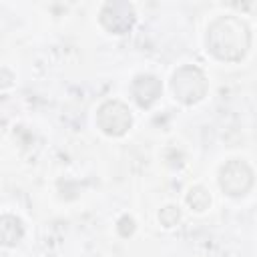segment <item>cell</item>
I'll use <instances>...</instances> for the list:
<instances>
[{
  "instance_id": "cell-6",
  "label": "cell",
  "mask_w": 257,
  "mask_h": 257,
  "mask_svg": "<svg viewBox=\"0 0 257 257\" xmlns=\"http://www.w3.org/2000/svg\"><path fill=\"white\" fill-rule=\"evenodd\" d=\"M131 90H133V96L139 102V106L147 108L161 96V82L151 74H141L135 78Z\"/></svg>"
},
{
  "instance_id": "cell-3",
  "label": "cell",
  "mask_w": 257,
  "mask_h": 257,
  "mask_svg": "<svg viewBox=\"0 0 257 257\" xmlns=\"http://www.w3.org/2000/svg\"><path fill=\"white\" fill-rule=\"evenodd\" d=\"M219 185L227 195L243 197L253 185V171L247 163H243L239 159H233V161H229L227 165L221 167Z\"/></svg>"
},
{
  "instance_id": "cell-2",
  "label": "cell",
  "mask_w": 257,
  "mask_h": 257,
  "mask_svg": "<svg viewBox=\"0 0 257 257\" xmlns=\"http://www.w3.org/2000/svg\"><path fill=\"white\" fill-rule=\"evenodd\" d=\"M171 88L181 102L193 104V102H199L207 94V78L199 68L183 66L173 74Z\"/></svg>"
},
{
  "instance_id": "cell-1",
  "label": "cell",
  "mask_w": 257,
  "mask_h": 257,
  "mask_svg": "<svg viewBox=\"0 0 257 257\" xmlns=\"http://www.w3.org/2000/svg\"><path fill=\"white\" fill-rule=\"evenodd\" d=\"M249 44H251L249 28L237 16H221L209 26L207 48L219 60H227V62L241 60L247 54Z\"/></svg>"
},
{
  "instance_id": "cell-7",
  "label": "cell",
  "mask_w": 257,
  "mask_h": 257,
  "mask_svg": "<svg viewBox=\"0 0 257 257\" xmlns=\"http://www.w3.org/2000/svg\"><path fill=\"white\" fill-rule=\"evenodd\" d=\"M24 235L22 223L20 219L12 217V215H2L0 217V245H16Z\"/></svg>"
},
{
  "instance_id": "cell-4",
  "label": "cell",
  "mask_w": 257,
  "mask_h": 257,
  "mask_svg": "<svg viewBox=\"0 0 257 257\" xmlns=\"http://www.w3.org/2000/svg\"><path fill=\"white\" fill-rule=\"evenodd\" d=\"M131 122H133V116L120 100H108L96 112V124L104 135H110V137L124 135L131 128Z\"/></svg>"
},
{
  "instance_id": "cell-9",
  "label": "cell",
  "mask_w": 257,
  "mask_h": 257,
  "mask_svg": "<svg viewBox=\"0 0 257 257\" xmlns=\"http://www.w3.org/2000/svg\"><path fill=\"white\" fill-rule=\"evenodd\" d=\"M159 219H161V223H163L165 227H173V225H177V223H179L181 213H179V209H177V207L169 205V207H165V209L159 213Z\"/></svg>"
},
{
  "instance_id": "cell-8",
  "label": "cell",
  "mask_w": 257,
  "mask_h": 257,
  "mask_svg": "<svg viewBox=\"0 0 257 257\" xmlns=\"http://www.w3.org/2000/svg\"><path fill=\"white\" fill-rule=\"evenodd\" d=\"M187 203L195 209V211H205L211 205V195L203 189V187H193L187 195Z\"/></svg>"
},
{
  "instance_id": "cell-10",
  "label": "cell",
  "mask_w": 257,
  "mask_h": 257,
  "mask_svg": "<svg viewBox=\"0 0 257 257\" xmlns=\"http://www.w3.org/2000/svg\"><path fill=\"white\" fill-rule=\"evenodd\" d=\"M0 257H8V255H6V253H0Z\"/></svg>"
},
{
  "instance_id": "cell-5",
  "label": "cell",
  "mask_w": 257,
  "mask_h": 257,
  "mask_svg": "<svg viewBox=\"0 0 257 257\" xmlns=\"http://www.w3.org/2000/svg\"><path fill=\"white\" fill-rule=\"evenodd\" d=\"M135 20V8L128 2H106L100 10V24L112 34L128 32Z\"/></svg>"
}]
</instances>
